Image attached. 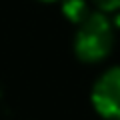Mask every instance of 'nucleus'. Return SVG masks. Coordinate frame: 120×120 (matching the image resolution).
Listing matches in <instances>:
<instances>
[{
    "instance_id": "1",
    "label": "nucleus",
    "mask_w": 120,
    "mask_h": 120,
    "mask_svg": "<svg viewBox=\"0 0 120 120\" xmlns=\"http://www.w3.org/2000/svg\"><path fill=\"white\" fill-rule=\"evenodd\" d=\"M114 46V24L104 12H90L78 24L74 52L84 62L106 58Z\"/></svg>"
},
{
    "instance_id": "2",
    "label": "nucleus",
    "mask_w": 120,
    "mask_h": 120,
    "mask_svg": "<svg viewBox=\"0 0 120 120\" xmlns=\"http://www.w3.org/2000/svg\"><path fill=\"white\" fill-rule=\"evenodd\" d=\"M92 104L106 120H120V66L108 68L94 82Z\"/></svg>"
},
{
    "instance_id": "3",
    "label": "nucleus",
    "mask_w": 120,
    "mask_h": 120,
    "mask_svg": "<svg viewBox=\"0 0 120 120\" xmlns=\"http://www.w3.org/2000/svg\"><path fill=\"white\" fill-rule=\"evenodd\" d=\"M62 12H64V16L68 18V20L80 24V22L90 14V10H88L86 0H64V4H62Z\"/></svg>"
},
{
    "instance_id": "4",
    "label": "nucleus",
    "mask_w": 120,
    "mask_h": 120,
    "mask_svg": "<svg viewBox=\"0 0 120 120\" xmlns=\"http://www.w3.org/2000/svg\"><path fill=\"white\" fill-rule=\"evenodd\" d=\"M96 6H98L100 12H116V10H120V0H92Z\"/></svg>"
},
{
    "instance_id": "5",
    "label": "nucleus",
    "mask_w": 120,
    "mask_h": 120,
    "mask_svg": "<svg viewBox=\"0 0 120 120\" xmlns=\"http://www.w3.org/2000/svg\"><path fill=\"white\" fill-rule=\"evenodd\" d=\"M42 2H54V0H42Z\"/></svg>"
}]
</instances>
